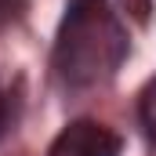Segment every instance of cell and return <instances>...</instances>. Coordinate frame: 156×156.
<instances>
[{"mask_svg": "<svg viewBox=\"0 0 156 156\" xmlns=\"http://www.w3.org/2000/svg\"><path fill=\"white\" fill-rule=\"evenodd\" d=\"M51 156H120V134L98 120H73L51 142Z\"/></svg>", "mask_w": 156, "mask_h": 156, "instance_id": "7a4b0ae2", "label": "cell"}, {"mask_svg": "<svg viewBox=\"0 0 156 156\" xmlns=\"http://www.w3.org/2000/svg\"><path fill=\"white\" fill-rule=\"evenodd\" d=\"M142 123H145V134L156 142V80H149V87L142 91Z\"/></svg>", "mask_w": 156, "mask_h": 156, "instance_id": "3957f363", "label": "cell"}, {"mask_svg": "<svg viewBox=\"0 0 156 156\" xmlns=\"http://www.w3.org/2000/svg\"><path fill=\"white\" fill-rule=\"evenodd\" d=\"M4 123H7V98H4V87H0V131H4Z\"/></svg>", "mask_w": 156, "mask_h": 156, "instance_id": "277c9868", "label": "cell"}, {"mask_svg": "<svg viewBox=\"0 0 156 156\" xmlns=\"http://www.w3.org/2000/svg\"><path fill=\"white\" fill-rule=\"evenodd\" d=\"M120 40L116 26L105 11V0H69L62 33L55 47V66L62 80L69 83H91L102 73H109L120 58Z\"/></svg>", "mask_w": 156, "mask_h": 156, "instance_id": "6da1fadb", "label": "cell"}]
</instances>
